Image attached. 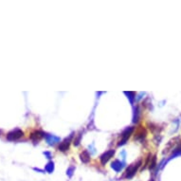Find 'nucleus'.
Wrapping results in <instances>:
<instances>
[{
    "label": "nucleus",
    "mask_w": 181,
    "mask_h": 181,
    "mask_svg": "<svg viewBox=\"0 0 181 181\" xmlns=\"http://www.w3.org/2000/svg\"><path fill=\"white\" fill-rule=\"evenodd\" d=\"M81 159H82V161L85 162V163H87L89 161L90 156H89L88 153L86 152V151H83V152L81 154Z\"/></svg>",
    "instance_id": "obj_7"
},
{
    "label": "nucleus",
    "mask_w": 181,
    "mask_h": 181,
    "mask_svg": "<svg viewBox=\"0 0 181 181\" xmlns=\"http://www.w3.org/2000/svg\"><path fill=\"white\" fill-rule=\"evenodd\" d=\"M22 136H23V132L20 131V130H18V129H16V130H14V131L10 132L8 134V136H7V137H8L9 140H15V139H20Z\"/></svg>",
    "instance_id": "obj_2"
},
{
    "label": "nucleus",
    "mask_w": 181,
    "mask_h": 181,
    "mask_svg": "<svg viewBox=\"0 0 181 181\" xmlns=\"http://www.w3.org/2000/svg\"><path fill=\"white\" fill-rule=\"evenodd\" d=\"M140 161H139L137 163H136V164H133V165H131L129 167L128 169L126 170V173H125V177L126 178H132V177L136 175V173H137V168H139V165H140Z\"/></svg>",
    "instance_id": "obj_1"
},
{
    "label": "nucleus",
    "mask_w": 181,
    "mask_h": 181,
    "mask_svg": "<svg viewBox=\"0 0 181 181\" xmlns=\"http://www.w3.org/2000/svg\"><path fill=\"white\" fill-rule=\"evenodd\" d=\"M43 137H44V134L41 133V132H39V131H36V132L31 134V139H33V140H40Z\"/></svg>",
    "instance_id": "obj_6"
},
{
    "label": "nucleus",
    "mask_w": 181,
    "mask_h": 181,
    "mask_svg": "<svg viewBox=\"0 0 181 181\" xmlns=\"http://www.w3.org/2000/svg\"><path fill=\"white\" fill-rule=\"evenodd\" d=\"M46 170L48 171V172H49V173L52 172V171H53V163H51V162L48 163V166L46 167Z\"/></svg>",
    "instance_id": "obj_9"
},
{
    "label": "nucleus",
    "mask_w": 181,
    "mask_h": 181,
    "mask_svg": "<svg viewBox=\"0 0 181 181\" xmlns=\"http://www.w3.org/2000/svg\"><path fill=\"white\" fill-rule=\"evenodd\" d=\"M69 141H70V137L68 139H66L65 141L62 142L61 144H60V146H59V149L63 151V152H65V151H66L68 149V146H69Z\"/></svg>",
    "instance_id": "obj_5"
},
{
    "label": "nucleus",
    "mask_w": 181,
    "mask_h": 181,
    "mask_svg": "<svg viewBox=\"0 0 181 181\" xmlns=\"http://www.w3.org/2000/svg\"><path fill=\"white\" fill-rule=\"evenodd\" d=\"M151 181H154V180H151Z\"/></svg>",
    "instance_id": "obj_10"
},
{
    "label": "nucleus",
    "mask_w": 181,
    "mask_h": 181,
    "mask_svg": "<svg viewBox=\"0 0 181 181\" xmlns=\"http://www.w3.org/2000/svg\"><path fill=\"white\" fill-rule=\"evenodd\" d=\"M133 128H129V130L127 129L126 131L122 134V141H120V143H119V145H120V144H123L125 141H126V139H128L129 137V136H130V134H131L132 132H133Z\"/></svg>",
    "instance_id": "obj_4"
},
{
    "label": "nucleus",
    "mask_w": 181,
    "mask_h": 181,
    "mask_svg": "<svg viewBox=\"0 0 181 181\" xmlns=\"http://www.w3.org/2000/svg\"><path fill=\"white\" fill-rule=\"evenodd\" d=\"M145 135H146L145 131H144V130L141 128V129H140V130H139V131L137 132V134L135 135V139H139V137H145Z\"/></svg>",
    "instance_id": "obj_8"
},
{
    "label": "nucleus",
    "mask_w": 181,
    "mask_h": 181,
    "mask_svg": "<svg viewBox=\"0 0 181 181\" xmlns=\"http://www.w3.org/2000/svg\"><path fill=\"white\" fill-rule=\"evenodd\" d=\"M114 150H110V151H108V152H106L105 154H103V155L100 156V162H102V165H105V164L108 161V160L111 158V157L113 156V155H114Z\"/></svg>",
    "instance_id": "obj_3"
}]
</instances>
